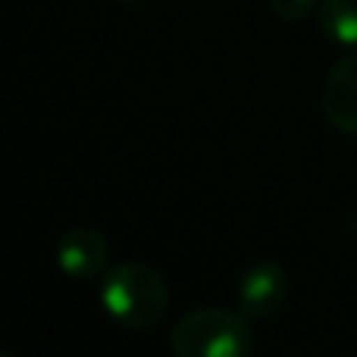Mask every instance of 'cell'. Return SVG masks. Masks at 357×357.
I'll list each match as a JSON object with an SVG mask.
<instances>
[{
  "label": "cell",
  "mask_w": 357,
  "mask_h": 357,
  "mask_svg": "<svg viewBox=\"0 0 357 357\" xmlns=\"http://www.w3.org/2000/svg\"><path fill=\"white\" fill-rule=\"evenodd\" d=\"M289 298V273L276 260H257L238 279L235 304L248 320H270Z\"/></svg>",
  "instance_id": "cell-3"
},
{
  "label": "cell",
  "mask_w": 357,
  "mask_h": 357,
  "mask_svg": "<svg viewBox=\"0 0 357 357\" xmlns=\"http://www.w3.org/2000/svg\"><path fill=\"white\" fill-rule=\"evenodd\" d=\"M317 19L329 41L357 47V0H320Z\"/></svg>",
  "instance_id": "cell-6"
},
{
  "label": "cell",
  "mask_w": 357,
  "mask_h": 357,
  "mask_svg": "<svg viewBox=\"0 0 357 357\" xmlns=\"http://www.w3.org/2000/svg\"><path fill=\"white\" fill-rule=\"evenodd\" d=\"M169 348L178 357H245L254 351L251 320L241 310H191L176 323Z\"/></svg>",
  "instance_id": "cell-2"
},
{
  "label": "cell",
  "mask_w": 357,
  "mask_h": 357,
  "mask_svg": "<svg viewBox=\"0 0 357 357\" xmlns=\"http://www.w3.org/2000/svg\"><path fill=\"white\" fill-rule=\"evenodd\" d=\"M266 3H270V10L276 13L279 19H285V22H301L310 13L320 10V0H266Z\"/></svg>",
  "instance_id": "cell-7"
},
{
  "label": "cell",
  "mask_w": 357,
  "mask_h": 357,
  "mask_svg": "<svg viewBox=\"0 0 357 357\" xmlns=\"http://www.w3.org/2000/svg\"><path fill=\"white\" fill-rule=\"evenodd\" d=\"M100 307L107 310L113 323L132 333L160 326V320L169 310V289L163 276L148 264H116L100 276Z\"/></svg>",
  "instance_id": "cell-1"
},
{
  "label": "cell",
  "mask_w": 357,
  "mask_h": 357,
  "mask_svg": "<svg viewBox=\"0 0 357 357\" xmlns=\"http://www.w3.org/2000/svg\"><path fill=\"white\" fill-rule=\"evenodd\" d=\"M323 116L345 135H357V50L333 63L320 91Z\"/></svg>",
  "instance_id": "cell-4"
},
{
  "label": "cell",
  "mask_w": 357,
  "mask_h": 357,
  "mask_svg": "<svg viewBox=\"0 0 357 357\" xmlns=\"http://www.w3.org/2000/svg\"><path fill=\"white\" fill-rule=\"evenodd\" d=\"M56 264L69 279H98L110 264V245L98 229H69L56 241Z\"/></svg>",
  "instance_id": "cell-5"
},
{
  "label": "cell",
  "mask_w": 357,
  "mask_h": 357,
  "mask_svg": "<svg viewBox=\"0 0 357 357\" xmlns=\"http://www.w3.org/2000/svg\"><path fill=\"white\" fill-rule=\"evenodd\" d=\"M119 3H138V0H119Z\"/></svg>",
  "instance_id": "cell-8"
}]
</instances>
